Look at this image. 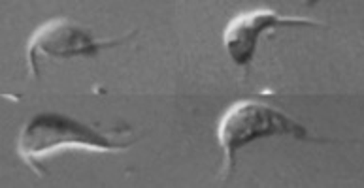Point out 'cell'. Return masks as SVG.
Wrapping results in <instances>:
<instances>
[{
    "mask_svg": "<svg viewBox=\"0 0 364 188\" xmlns=\"http://www.w3.org/2000/svg\"><path fill=\"white\" fill-rule=\"evenodd\" d=\"M127 147L129 143L112 140L109 136L100 134L74 118L55 115V113H42L31 118L23 126L19 140H17L19 155L36 173L42 170L40 160L59 150L85 149L97 150V153H115Z\"/></svg>",
    "mask_w": 364,
    "mask_h": 188,
    "instance_id": "6da1fadb",
    "label": "cell"
},
{
    "mask_svg": "<svg viewBox=\"0 0 364 188\" xmlns=\"http://www.w3.org/2000/svg\"><path fill=\"white\" fill-rule=\"evenodd\" d=\"M293 136L296 140H306L308 134L299 123L287 115L268 108L264 104L236 102L225 111L218 128L219 145L223 147L227 156V167L230 170L234 164L236 150L245 147L247 143L261 138H274V136Z\"/></svg>",
    "mask_w": 364,
    "mask_h": 188,
    "instance_id": "7a4b0ae2",
    "label": "cell"
},
{
    "mask_svg": "<svg viewBox=\"0 0 364 188\" xmlns=\"http://www.w3.org/2000/svg\"><path fill=\"white\" fill-rule=\"evenodd\" d=\"M117 42H98L92 38L91 33L83 31L74 23L66 19H53L46 23L33 34L28 43V66L34 75H38L36 70V59L38 55H48L55 59H72V57H91L97 55L102 48L117 45Z\"/></svg>",
    "mask_w": 364,
    "mask_h": 188,
    "instance_id": "3957f363",
    "label": "cell"
},
{
    "mask_svg": "<svg viewBox=\"0 0 364 188\" xmlns=\"http://www.w3.org/2000/svg\"><path fill=\"white\" fill-rule=\"evenodd\" d=\"M276 27H317V23L299 17H282L272 10H255L242 13L230 21L225 31V48L236 66L250 65L257 51V42L264 31Z\"/></svg>",
    "mask_w": 364,
    "mask_h": 188,
    "instance_id": "277c9868",
    "label": "cell"
}]
</instances>
